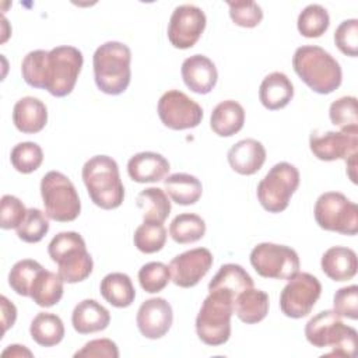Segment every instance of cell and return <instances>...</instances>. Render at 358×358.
Masks as SVG:
<instances>
[{"mask_svg":"<svg viewBox=\"0 0 358 358\" xmlns=\"http://www.w3.org/2000/svg\"><path fill=\"white\" fill-rule=\"evenodd\" d=\"M268 295L255 287L242 291L234 299V313L246 324L262 322L268 313Z\"/></svg>","mask_w":358,"mask_h":358,"instance_id":"cell-26","label":"cell"},{"mask_svg":"<svg viewBox=\"0 0 358 358\" xmlns=\"http://www.w3.org/2000/svg\"><path fill=\"white\" fill-rule=\"evenodd\" d=\"M74 357H88V358H117L119 350L115 341L110 338H95L78 350Z\"/></svg>","mask_w":358,"mask_h":358,"instance_id":"cell-46","label":"cell"},{"mask_svg":"<svg viewBox=\"0 0 358 358\" xmlns=\"http://www.w3.org/2000/svg\"><path fill=\"white\" fill-rule=\"evenodd\" d=\"M316 224L331 232L341 235H357L358 232V206L340 192H326L315 203Z\"/></svg>","mask_w":358,"mask_h":358,"instance_id":"cell-10","label":"cell"},{"mask_svg":"<svg viewBox=\"0 0 358 358\" xmlns=\"http://www.w3.org/2000/svg\"><path fill=\"white\" fill-rule=\"evenodd\" d=\"M43 267L41 263L32 259H22L17 262L10 273H8V285L11 289L21 295V296H29V289L31 285L36 277V274L42 270Z\"/></svg>","mask_w":358,"mask_h":358,"instance_id":"cell-37","label":"cell"},{"mask_svg":"<svg viewBox=\"0 0 358 358\" xmlns=\"http://www.w3.org/2000/svg\"><path fill=\"white\" fill-rule=\"evenodd\" d=\"M130 48L117 41H109L96 48L92 56L94 78L99 91L108 95H120L131 78Z\"/></svg>","mask_w":358,"mask_h":358,"instance_id":"cell-2","label":"cell"},{"mask_svg":"<svg viewBox=\"0 0 358 358\" xmlns=\"http://www.w3.org/2000/svg\"><path fill=\"white\" fill-rule=\"evenodd\" d=\"M171 281L169 266L161 262H150L141 266L138 270V282L141 288L148 294H157L162 291Z\"/></svg>","mask_w":358,"mask_h":358,"instance_id":"cell-39","label":"cell"},{"mask_svg":"<svg viewBox=\"0 0 358 358\" xmlns=\"http://www.w3.org/2000/svg\"><path fill=\"white\" fill-rule=\"evenodd\" d=\"M34 354L25 347V345H20V344H11L8 345L3 352L1 357H11V358H21V357H32Z\"/></svg>","mask_w":358,"mask_h":358,"instance_id":"cell-48","label":"cell"},{"mask_svg":"<svg viewBox=\"0 0 358 358\" xmlns=\"http://www.w3.org/2000/svg\"><path fill=\"white\" fill-rule=\"evenodd\" d=\"M330 25V17L327 10L320 4L306 6L298 15L296 27L302 36L305 38H319L322 36Z\"/></svg>","mask_w":358,"mask_h":358,"instance_id":"cell-34","label":"cell"},{"mask_svg":"<svg viewBox=\"0 0 358 358\" xmlns=\"http://www.w3.org/2000/svg\"><path fill=\"white\" fill-rule=\"evenodd\" d=\"M99 291L103 299L115 308H127L136 298L134 285L124 273L106 274L101 281Z\"/></svg>","mask_w":358,"mask_h":358,"instance_id":"cell-29","label":"cell"},{"mask_svg":"<svg viewBox=\"0 0 358 358\" xmlns=\"http://www.w3.org/2000/svg\"><path fill=\"white\" fill-rule=\"evenodd\" d=\"M228 164L239 175H253L266 162V148L255 138H243L228 151Z\"/></svg>","mask_w":358,"mask_h":358,"instance_id":"cell-20","label":"cell"},{"mask_svg":"<svg viewBox=\"0 0 358 358\" xmlns=\"http://www.w3.org/2000/svg\"><path fill=\"white\" fill-rule=\"evenodd\" d=\"M213 253L207 248H194L175 256L169 263L171 278L175 285L192 288L213 266Z\"/></svg>","mask_w":358,"mask_h":358,"instance_id":"cell-16","label":"cell"},{"mask_svg":"<svg viewBox=\"0 0 358 358\" xmlns=\"http://www.w3.org/2000/svg\"><path fill=\"white\" fill-rule=\"evenodd\" d=\"M13 123L21 133H39L48 123V108L39 98L24 96L13 108Z\"/></svg>","mask_w":358,"mask_h":358,"instance_id":"cell-21","label":"cell"},{"mask_svg":"<svg viewBox=\"0 0 358 358\" xmlns=\"http://www.w3.org/2000/svg\"><path fill=\"white\" fill-rule=\"evenodd\" d=\"M299 186V171L289 162H278L257 183V200L268 213L284 211Z\"/></svg>","mask_w":358,"mask_h":358,"instance_id":"cell-9","label":"cell"},{"mask_svg":"<svg viewBox=\"0 0 358 358\" xmlns=\"http://www.w3.org/2000/svg\"><path fill=\"white\" fill-rule=\"evenodd\" d=\"M136 204L143 213V221L145 222L164 224L171 213V201L161 187H147L141 190L137 194Z\"/></svg>","mask_w":358,"mask_h":358,"instance_id":"cell-31","label":"cell"},{"mask_svg":"<svg viewBox=\"0 0 358 358\" xmlns=\"http://www.w3.org/2000/svg\"><path fill=\"white\" fill-rule=\"evenodd\" d=\"M305 337L316 348L330 347L323 357H354L357 330L343 323L334 310H322L310 317L305 326Z\"/></svg>","mask_w":358,"mask_h":358,"instance_id":"cell-4","label":"cell"},{"mask_svg":"<svg viewBox=\"0 0 358 358\" xmlns=\"http://www.w3.org/2000/svg\"><path fill=\"white\" fill-rule=\"evenodd\" d=\"M206 14L194 4L175 7L169 24L168 39L176 49H189L196 45L206 28Z\"/></svg>","mask_w":358,"mask_h":358,"instance_id":"cell-14","label":"cell"},{"mask_svg":"<svg viewBox=\"0 0 358 358\" xmlns=\"http://www.w3.org/2000/svg\"><path fill=\"white\" fill-rule=\"evenodd\" d=\"M180 73L186 87L200 95L208 94L218 80L215 64L204 55H193L185 59Z\"/></svg>","mask_w":358,"mask_h":358,"instance_id":"cell-18","label":"cell"},{"mask_svg":"<svg viewBox=\"0 0 358 358\" xmlns=\"http://www.w3.org/2000/svg\"><path fill=\"white\" fill-rule=\"evenodd\" d=\"M253 287V278L249 273L239 264L227 263L220 267L217 274L208 282V291L222 289L234 295V299L238 294Z\"/></svg>","mask_w":358,"mask_h":358,"instance_id":"cell-30","label":"cell"},{"mask_svg":"<svg viewBox=\"0 0 358 358\" xmlns=\"http://www.w3.org/2000/svg\"><path fill=\"white\" fill-rule=\"evenodd\" d=\"M81 176L92 203L103 210L117 208L124 199L117 162L109 155H94L83 166Z\"/></svg>","mask_w":358,"mask_h":358,"instance_id":"cell-3","label":"cell"},{"mask_svg":"<svg viewBox=\"0 0 358 358\" xmlns=\"http://www.w3.org/2000/svg\"><path fill=\"white\" fill-rule=\"evenodd\" d=\"M84 57L80 49L62 45L48 52L43 69V88L53 96L71 94L81 73Z\"/></svg>","mask_w":358,"mask_h":358,"instance_id":"cell-7","label":"cell"},{"mask_svg":"<svg viewBox=\"0 0 358 358\" xmlns=\"http://www.w3.org/2000/svg\"><path fill=\"white\" fill-rule=\"evenodd\" d=\"M292 67L298 77L316 94H330L343 81L340 63L327 50L316 45L299 46L294 53Z\"/></svg>","mask_w":358,"mask_h":358,"instance_id":"cell-1","label":"cell"},{"mask_svg":"<svg viewBox=\"0 0 358 358\" xmlns=\"http://www.w3.org/2000/svg\"><path fill=\"white\" fill-rule=\"evenodd\" d=\"M320 266L330 280L337 282L348 281L357 274V253L345 246H331L323 253Z\"/></svg>","mask_w":358,"mask_h":358,"instance_id":"cell-22","label":"cell"},{"mask_svg":"<svg viewBox=\"0 0 358 358\" xmlns=\"http://www.w3.org/2000/svg\"><path fill=\"white\" fill-rule=\"evenodd\" d=\"M29 333L32 340L41 347H53L64 337L63 320L49 312H39L31 322Z\"/></svg>","mask_w":358,"mask_h":358,"instance_id":"cell-32","label":"cell"},{"mask_svg":"<svg viewBox=\"0 0 358 358\" xmlns=\"http://www.w3.org/2000/svg\"><path fill=\"white\" fill-rule=\"evenodd\" d=\"M309 148L320 161H345L358 152V129L326 133L313 131L309 137Z\"/></svg>","mask_w":358,"mask_h":358,"instance_id":"cell-15","label":"cell"},{"mask_svg":"<svg viewBox=\"0 0 358 358\" xmlns=\"http://www.w3.org/2000/svg\"><path fill=\"white\" fill-rule=\"evenodd\" d=\"M157 110L162 124L172 130L194 129L203 120L201 106L179 90L164 92L158 101Z\"/></svg>","mask_w":358,"mask_h":358,"instance_id":"cell-13","label":"cell"},{"mask_svg":"<svg viewBox=\"0 0 358 358\" xmlns=\"http://www.w3.org/2000/svg\"><path fill=\"white\" fill-rule=\"evenodd\" d=\"M171 169L168 159L154 151L134 154L127 162V173L137 183H154L164 180Z\"/></svg>","mask_w":358,"mask_h":358,"instance_id":"cell-19","label":"cell"},{"mask_svg":"<svg viewBox=\"0 0 358 358\" xmlns=\"http://www.w3.org/2000/svg\"><path fill=\"white\" fill-rule=\"evenodd\" d=\"M229 7V17L231 20L243 28H255L257 27L263 20V10L262 7L252 1V0H243V1H228Z\"/></svg>","mask_w":358,"mask_h":358,"instance_id":"cell-41","label":"cell"},{"mask_svg":"<svg viewBox=\"0 0 358 358\" xmlns=\"http://www.w3.org/2000/svg\"><path fill=\"white\" fill-rule=\"evenodd\" d=\"M334 42L338 50L350 57L358 55V20L350 18L340 22L334 31Z\"/></svg>","mask_w":358,"mask_h":358,"instance_id":"cell-43","label":"cell"},{"mask_svg":"<svg viewBox=\"0 0 358 358\" xmlns=\"http://www.w3.org/2000/svg\"><path fill=\"white\" fill-rule=\"evenodd\" d=\"M329 117L330 122L341 130L358 129L357 98L350 95L333 101L329 108Z\"/></svg>","mask_w":358,"mask_h":358,"instance_id":"cell-40","label":"cell"},{"mask_svg":"<svg viewBox=\"0 0 358 358\" xmlns=\"http://www.w3.org/2000/svg\"><path fill=\"white\" fill-rule=\"evenodd\" d=\"M133 242L134 246L145 255L157 253L165 246L166 229L161 222L143 221V224L138 225L134 231Z\"/></svg>","mask_w":358,"mask_h":358,"instance_id":"cell-35","label":"cell"},{"mask_svg":"<svg viewBox=\"0 0 358 358\" xmlns=\"http://www.w3.org/2000/svg\"><path fill=\"white\" fill-rule=\"evenodd\" d=\"M234 313V295L213 289L204 298L196 317L197 337L207 345H222L231 337V317Z\"/></svg>","mask_w":358,"mask_h":358,"instance_id":"cell-6","label":"cell"},{"mask_svg":"<svg viewBox=\"0 0 358 358\" xmlns=\"http://www.w3.org/2000/svg\"><path fill=\"white\" fill-rule=\"evenodd\" d=\"M10 161L13 168L20 173H31L42 165L43 151L36 143L22 141L11 150Z\"/></svg>","mask_w":358,"mask_h":358,"instance_id":"cell-36","label":"cell"},{"mask_svg":"<svg viewBox=\"0 0 358 358\" xmlns=\"http://www.w3.org/2000/svg\"><path fill=\"white\" fill-rule=\"evenodd\" d=\"M48 253L57 264V273L67 284L81 282L90 277L94 262L84 238L74 231L59 232L48 245Z\"/></svg>","mask_w":358,"mask_h":358,"instance_id":"cell-5","label":"cell"},{"mask_svg":"<svg viewBox=\"0 0 358 358\" xmlns=\"http://www.w3.org/2000/svg\"><path fill=\"white\" fill-rule=\"evenodd\" d=\"M48 50H31L21 63V74L24 81L34 88H43V69Z\"/></svg>","mask_w":358,"mask_h":358,"instance_id":"cell-42","label":"cell"},{"mask_svg":"<svg viewBox=\"0 0 358 358\" xmlns=\"http://www.w3.org/2000/svg\"><path fill=\"white\" fill-rule=\"evenodd\" d=\"M322 294L320 281L309 273H296L280 294V309L291 319L308 316Z\"/></svg>","mask_w":358,"mask_h":358,"instance_id":"cell-12","label":"cell"},{"mask_svg":"<svg viewBox=\"0 0 358 358\" xmlns=\"http://www.w3.org/2000/svg\"><path fill=\"white\" fill-rule=\"evenodd\" d=\"M206 234L204 220L193 213L178 214L169 225L171 238L180 245L200 241Z\"/></svg>","mask_w":358,"mask_h":358,"instance_id":"cell-33","label":"cell"},{"mask_svg":"<svg viewBox=\"0 0 358 358\" xmlns=\"http://www.w3.org/2000/svg\"><path fill=\"white\" fill-rule=\"evenodd\" d=\"M49 231L48 215L39 208H28L21 225L17 228V236L27 243H38Z\"/></svg>","mask_w":358,"mask_h":358,"instance_id":"cell-38","label":"cell"},{"mask_svg":"<svg viewBox=\"0 0 358 358\" xmlns=\"http://www.w3.org/2000/svg\"><path fill=\"white\" fill-rule=\"evenodd\" d=\"M0 305H1V320H3V333H6L17 319V308L13 302L7 299V296H0Z\"/></svg>","mask_w":358,"mask_h":358,"instance_id":"cell-47","label":"cell"},{"mask_svg":"<svg viewBox=\"0 0 358 358\" xmlns=\"http://www.w3.org/2000/svg\"><path fill=\"white\" fill-rule=\"evenodd\" d=\"M71 323L78 334H90L105 330L110 323L109 310L95 299L78 302L71 313Z\"/></svg>","mask_w":358,"mask_h":358,"instance_id":"cell-23","label":"cell"},{"mask_svg":"<svg viewBox=\"0 0 358 358\" xmlns=\"http://www.w3.org/2000/svg\"><path fill=\"white\" fill-rule=\"evenodd\" d=\"M63 282L59 273L42 268L31 285L29 298L41 308L55 306L63 296Z\"/></svg>","mask_w":358,"mask_h":358,"instance_id":"cell-28","label":"cell"},{"mask_svg":"<svg viewBox=\"0 0 358 358\" xmlns=\"http://www.w3.org/2000/svg\"><path fill=\"white\" fill-rule=\"evenodd\" d=\"M27 211L28 210L18 197L4 194L0 201V227L3 229H17L24 221Z\"/></svg>","mask_w":358,"mask_h":358,"instance_id":"cell-44","label":"cell"},{"mask_svg":"<svg viewBox=\"0 0 358 358\" xmlns=\"http://www.w3.org/2000/svg\"><path fill=\"white\" fill-rule=\"evenodd\" d=\"M333 310L340 317L358 319V285L352 284L336 291L333 296Z\"/></svg>","mask_w":358,"mask_h":358,"instance_id":"cell-45","label":"cell"},{"mask_svg":"<svg viewBox=\"0 0 358 358\" xmlns=\"http://www.w3.org/2000/svg\"><path fill=\"white\" fill-rule=\"evenodd\" d=\"M137 327L140 333L150 340L164 337L173 322V312L171 303L161 296L150 298L144 301L136 316Z\"/></svg>","mask_w":358,"mask_h":358,"instance_id":"cell-17","label":"cell"},{"mask_svg":"<svg viewBox=\"0 0 358 358\" xmlns=\"http://www.w3.org/2000/svg\"><path fill=\"white\" fill-rule=\"evenodd\" d=\"M250 264L260 277L274 280H289L301 266L292 248L271 242H262L252 249Z\"/></svg>","mask_w":358,"mask_h":358,"instance_id":"cell-11","label":"cell"},{"mask_svg":"<svg viewBox=\"0 0 358 358\" xmlns=\"http://www.w3.org/2000/svg\"><path fill=\"white\" fill-rule=\"evenodd\" d=\"M165 193L180 206H192L199 201L203 193L201 182L185 172H176L164 179Z\"/></svg>","mask_w":358,"mask_h":358,"instance_id":"cell-27","label":"cell"},{"mask_svg":"<svg viewBox=\"0 0 358 358\" xmlns=\"http://www.w3.org/2000/svg\"><path fill=\"white\" fill-rule=\"evenodd\" d=\"M41 196L48 218L57 222L74 221L81 201L73 182L59 171H49L41 180Z\"/></svg>","mask_w":358,"mask_h":358,"instance_id":"cell-8","label":"cell"},{"mask_svg":"<svg viewBox=\"0 0 358 358\" xmlns=\"http://www.w3.org/2000/svg\"><path fill=\"white\" fill-rule=\"evenodd\" d=\"M294 96V85L291 80L281 71L267 74L259 88V99L268 110L285 108Z\"/></svg>","mask_w":358,"mask_h":358,"instance_id":"cell-24","label":"cell"},{"mask_svg":"<svg viewBox=\"0 0 358 358\" xmlns=\"http://www.w3.org/2000/svg\"><path fill=\"white\" fill-rule=\"evenodd\" d=\"M243 123L245 109L234 99H227L215 105L210 116V127L220 137L236 134L243 127Z\"/></svg>","mask_w":358,"mask_h":358,"instance_id":"cell-25","label":"cell"},{"mask_svg":"<svg viewBox=\"0 0 358 358\" xmlns=\"http://www.w3.org/2000/svg\"><path fill=\"white\" fill-rule=\"evenodd\" d=\"M345 164H347V173L351 179L352 183H357V175H355V168H357V154L351 155L350 158L345 159Z\"/></svg>","mask_w":358,"mask_h":358,"instance_id":"cell-49","label":"cell"}]
</instances>
